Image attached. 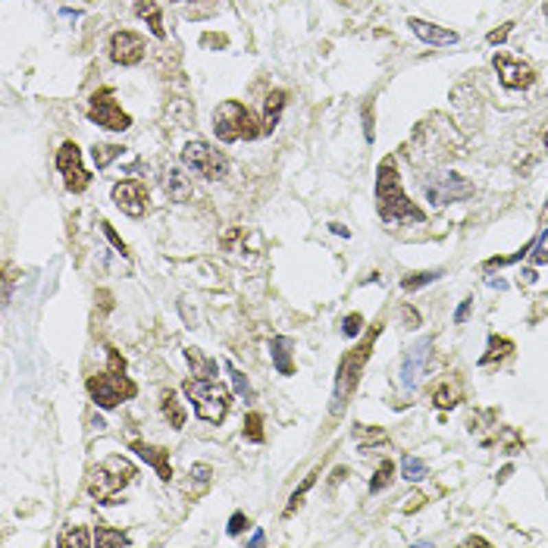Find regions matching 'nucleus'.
<instances>
[{"label": "nucleus", "mask_w": 548, "mask_h": 548, "mask_svg": "<svg viewBox=\"0 0 548 548\" xmlns=\"http://www.w3.org/2000/svg\"><path fill=\"white\" fill-rule=\"evenodd\" d=\"M185 357H188V367L198 379H214L216 376V363L198 348H185Z\"/></svg>", "instance_id": "obj_22"}, {"label": "nucleus", "mask_w": 548, "mask_h": 548, "mask_svg": "<svg viewBox=\"0 0 548 548\" xmlns=\"http://www.w3.org/2000/svg\"><path fill=\"white\" fill-rule=\"evenodd\" d=\"M88 116H91V122L110 128V132H126V128L132 126V116H128L126 110H122L119 104L113 100V91H110V88H100V91L91 94V107H88Z\"/></svg>", "instance_id": "obj_8"}, {"label": "nucleus", "mask_w": 548, "mask_h": 548, "mask_svg": "<svg viewBox=\"0 0 548 548\" xmlns=\"http://www.w3.org/2000/svg\"><path fill=\"white\" fill-rule=\"evenodd\" d=\"M492 66H495V72H499L501 85L511 88V91L529 88L536 82L533 66L523 63V60H517V57H511V54H495V57H492Z\"/></svg>", "instance_id": "obj_10"}, {"label": "nucleus", "mask_w": 548, "mask_h": 548, "mask_svg": "<svg viewBox=\"0 0 548 548\" xmlns=\"http://www.w3.org/2000/svg\"><path fill=\"white\" fill-rule=\"evenodd\" d=\"M391 473H395V464H391V461H383V464H379L376 477H373V483H370V492H383L385 486L391 483Z\"/></svg>", "instance_id": "obj_31"}, {"label": "nucleus", "mask_w": 548, "mask_h": 548, "mask_svg": "<svg viewBox=\"0 0 548 548\" xmlns=\"http://www.w3.org/2000/svg\"><path fill=\"white\" fill-rule=\"evenodd\" d=\"M317 477H320V473H317V470H313L310 477H307V479H304V483H301V486H298V489H295V492H292V499H288V505H285V517H292V514H295V511H298V507H301V505H304V495H307V492H310V486H313V483H317Z\"/></svg>", "instance_id": "obj_26"}, {"label": "nucleus", "mask_w": 548, "mask_h": 548, "mask_svg": "<svg viewBox=\"0 0 548 548\" xmlns=\"http://www.w3.org/2000/svg\"><path fill=\"white\" fill-rule=\"evenodd\" d=\"M545 148H548V135H545Z\"/></svg>", "instance_id": "obj_48"}, {"label": "nucleus", "mask_w": 548, "mask_h": 548, "mask_svg": "<svg viewBox=\"0 0 548 548\" xmlns=\"http://www.w3.org/2000/svg\"><path fill=\"white\" fill-rule=\"evenodd\" d=\"M401 470H404V479H411V483H420V479L426 477V464H423L420 457H413V455L401 457Z\"/></svg>", "instance_id": "obj_28"}, {"label": "nucleus", "mask_w": 548, "mask_h": 548, "mask_svg": "<svg viewBox=\"0 0 548 548\" xmlns=\"http://www.w3.org/2000/svg\"><path fill=\"white\" fill-rule=\"evenodd\" d=\"M94 545H98V548L128 545V536L126 533H116V529H110V527H98V529H94Z\"/></svg>", "instance_id": "obj_25"}, {"label": "nucleus", "mask_w": 548, "mask_h": 548, "mask_svg": "<svg viewBox=\"0 0 548 548\" xmlns=\"http://www.w3.org/2000/svg\"><path fill=\"white\" fill-rule=\"evenodd\" d=\"M270 351H273V363H276V370L282 376H292L295 373V363H292V339H285V335H276L270 342Z\"/></svg>", "instance_id": "obj_18"}, {"label": "nucleus", "mask_w": 548, "mask_h": 548, "mask_svg": "<svg viewBox=\"0 0 548 548\" xmlns=\"http://www.w3.org/2000/svg\"><path fill=\"white\" fill-rule=\"evenodd\" d=\"M88 391H91V398L98 407L113 411L122 401L135 398L138 389H135V383L126 376V370H107V373H98V376L88 379Z\"/></svg>", "instance_id": "obj_6"}, {"label": "nucleus", "mask_w": 548, "mask_h": 548, "mask_svg": "<svg viewBox=\"0 0 548 548\" xmlns=\"http://www.w3.org/2000/svg\"><path fill=\"white\" fill-rule=\"evenodd\" d=\"M542 244H548V229H545V232H542Z\"/></svg>", "instance_id": "obj_47"}, {"label": "nucleus", "mask_w": 548, "mask_h": 548, "mask_svg": "<svg viewBox=\"0 0 548 548\" xmlns=\"http://www.w3.org/2000/svg\"><path fill=\"white\" fill-rule=\"evenodd\" d=\"M144 57V38L135 35V32H113L110 38V60L119 66H135L141 63Z\"/></svg>", "instance_id": "obj_13"}, {"label": "nucleus", "mask_w": 548, "mask_h": 548, "mask_svg": "<svg viewBox=\"0 0 548 548\" xmlns=\"http://www.w3.org/2000/svg\"><path fill=\"white\" fill-rule=\"evenodd\" d=\"M533 251H536V254H533V260H536V264H548V254H545V248H542V244H539V248H536V244H533Z\"/></svg>", "instance_id": "obj_41"}, {"label": "nucleus", "mask_w": 548, "mask_h": 548, "mask_svg": "<svg viewBox=\"0 0 548 548\" xmlns=\"http://www.w3.org/2000/svg\"><path fill=\"white\" fill-rule=\"evenodd\" d=\"M135 477H138L135 464L126 461L122 455H110L91 470V477H88V495H91L98 505H116L119 492Z\"/></svg>", "instance_id": "obj_2"}, {"label": "nucleus", "mask_w": 548, "mask_h": 548, "mask_svg": "<svg viewBox=\"0 0 548 548\" xmlns=\"http://www.w3.org/2000/svg\"><path fill=\"white\" fill-rule=\"evenodd\" d=\"M376 207L385 222H423L426 220V214H423L420 207L413 204V201H407L391 157H385L376 170Z\"/></svg>", "instance_id": "obj_1"}, {"label": "nucleus", "mask_w": 548, "mask_h": 548, "mask_svg": "<svg viewBox=\"0 0 548 548\" xmlns=\"http://www.w3.org/2000/svg\"><path fill=\"white\" fill-rule=\"evenodd\" d=\"M57 170L63 172V182L72 194H82L88 185H91V176H88L85 166H82V150H78L72 141H66L63 148L57 150Z\"/></svg>", "instance_id": "obj_9"}, {"label": "nucleus", "mask_w": 548, "mask_h": 548, "mask_svg": "<svg viewBox=\"0 0 548 548\" xmlns=\"http://www.w3.org/2000/svg\"><path fill=\"white\" fill-rule=\"evenodd\" d=\"M91 157H94V166H98V170H107L116 157H122V148L119 144H94Z\"/></svg>", "instance_id": "obj_24"}, {"label": "nucleus", "mask_w": 548, "mask_h": 548, "mask_svg": "<svg viewBox=\"0 0 548 548\" xmlns=\"http://www.w3.org/2000/svg\"><path fill=\"white\" fill-rule=\"evenodd\" d=\"M520 282L533 285V282H536V270H523V273H520Z\"/></svg>", "instance_id": "obj_42"}, {"label": "nucleus", "mask_w": 548, "mask_h": 548, "mask_svg": "<svg viewBox=\"0 0 548 548\" xmlns=\"http://www.w3.org/2000/svg\"><path fill=\"white\" fill-rule=\"evenodd\" d=\"M376 335H379V329H373L367 339H363L357 348H351L348 354L342 357V363H339V373H335V395H332V411L339 413L342 411V404L351 398V391L357 389V379H361V373H363V367H367V357L373 354V342H376Z\"/></svg>", "instance_id": "obj_5"}, {"label": "nucleus", "mask_w": 548, "mask_h": 548, "mask_svg": "<svg viewBox=\"0 0 548 548\" xmlns=\"http://www.w3.org/2000/svg\"><path fill=\"white\" fill-rule=\"evenodd\" d=\"M473 192V185H470L467 179H461L457 172H448V176H433L426 182V198L433 201V204H455V201L467 198V194Z\"/></svg>", "instance_id": "obj_11"}, {"label": "nucleus", "mask_w": 548, "mask_h": 548, "mask_svg": "<svg viewBox=\"0 0 548 548\" xmlns=\"http://www.w3.org/2000/svg\"><path fill=\"white\" fill-rule=\"evenodd\" d=\"M545 16H548V3H545Z\"/></svg>", "instance_id": "obj_49"}, {"label": "nucleus", "mask_w": 548, "mask_h": 548, "mask_svg": "<svg viewBox=\"0 0 548 548\" xmlns=\"http://www.w3.org/2000/svg\"><path fill=\"white\" fill-rule=\"evenodd\" d=\"M100 229H104V235H107L110 242H113V248H116V251H119V254H122V257H128V248H126V242H122L119 235H116V229H113V226H110V222H107V220L100 222Z\"/></svg>", "instance_id": "obj_35"}, {"label": "nucleus", "mask_w": 548, "mask_h": 548, "mask_svg": "<svg viewBox=\"0 0 548 548\" xmlns=\"http://www.w3.org/2000/svg\"><path fill=\"white\" fill-rule=\"evenodd\" d=\"M113 204L119 207L126 216H141L148 210V188L138 179H126L119 185H113Z\"/></svg>", "instance_id": "obj_12"}, {"label": "nucleus", "mask_w": 548, "mask_h": 548, "mask_svg": "<svg viewBox=\"0 0 548 548\" xmlns=\"http://www.w3.org/2000/svg\"><path fill=\"white\" fill-rule=\"evenodd\" d=\"M470 304H473V301H461V307H457V313H455V323H457V326H461V323L464 320H467V313H470Z\"/></svg>", "instance_id": "obj_39"}, {"label": "nucleus", "mask_w": 548, "mask_h": 548, "mask_svg": "<svg viewBox=\"0 0 548 548\" xmlns=\"http://www.w3.org/2000/svg\"><path fill=\"white\" fill-rule=\"evenodd\" d=\"M244 527H248V517H244L242 511H238V514H232V520H229V536H238V533H244Z\"/></svg>", "instance_id": "obj_36"}, {"label": "nucleus", "mask_w": 548, "mask_h": 548, "mask_svg": "<svg viewBox=\"0 0 548 548\" xmlns=\"http://www.w3.org/2000/svg\"><path fill=\"white\" fill-rule=\"evenodd\" d=\"M182 160H185L188 170H194L201 179H207V182L222 179L229 170L222 150H216L214 144H207V141H188L185 150H182Z\"/></svg>", "instance_id": "obj_7"}, {"label": "nucleus", "mask_w": 548, "mask_h": 548, "mask_svg": "<svg viewBox=\"0 0 548 548\" xmlns=\"http://www.w3.org/2000/svg\"><path fill=\"white\" fill-rule=\"evenodd\" d=\"M188 401L194 404V413L207 423H222L229 417V407H232V391L226 389L216 379H188L185 385Z\"/></svg>", "instance_id": "obj_4"}, {"label": "nucleus", "mask_w": 548, "mask_h": 548, "mask_svg": "<svg viewBox=\"0 0 548 548\" xmlns=\"http://www.w3.org/2000/svg\"><path fill=\"white\" fill-rule=\"evenodd\" d=\"M60 548H91L94 545V536H88L85 527H66L57 539Z\"/></svg>", "instance_id": "obj_23"}, {"label": "nucleus", "mask_w": 548, "mask_h": 548, "mask_svg": "<svg viewBox=\"0 0 548 548\" xmlns=\"http://www.w3.org/2000/svg\"><path fill=\"white\" fill-rule=\"evenodd\" d=\"M467 545H489V542H486L483 536H470V539H467Z\"/></svg>", "instance_id": "obj_44"}, {"label": "nucleus", "mask_w": 548, "mask_h": 548, "mask_svg": "<svg viewBox=\"0 0 548 548\" xmlns=\"http://www.w3.org/2000/svg\"><path fill=\"white\" fill-rule=\"evenodd\" d=\"M214 135L222 144L254 141V138L264 135V122H257V116L238 100H222L214 110Z\"/></svg>", "instance_id": "obj_3"}, {"label": "nucleus", "mask_w": 548, "mask_h": 548, "mask_svg": "<svg viewBox=\"0 0 548 548\" xmlns=\"http://www.w3.org/2000/svg\"><path fill=\"white\" fill-rule=\"evenodd\" d=\"M401 317H404V326H407V329H417V326H420V313L413 310L411 304L401 307Z\"/></svg>", "instance_id": "obj_37"}, {"label": "nucleus", "mask_w": 548, "mask_h": 548, "mask_svg": "<svg viewBox=\"0 0 548 548\" xmlns=\"http://www.w3.org/2000/svg\"><path fill=\"white\" fill-rule=\"evenodd\" d=\"M329 229H332L335 235H348V229H345V226H339V222H332V226H329Z\"/></svg>", "instance_id": "obj_46"}, {"label": "nucleus", "mask_w": 548, "mask_h": 548, "mask_svg": "<svg viewBox=\"0 0 548 548\" xmlns=\"http://www.w3.org/2000/svg\"><path fill=\"white\" fill-rule=\"evenodd\" d=\"M244 439L264 442V417H260V413H248V417H244Z\"/></svg>", "instance_id": "obj_29"}, {"label": "nucleus", "mask_w": 548, "mask_h": 548, "mask_svg": "<svg viewBox=\"0 0 548 548\" xmlns=\"http://www.w3.org/2000/svg\"><path fill=\"white\" fill-rule=\"evenodd\" d=\"M429 351H433V339H423V342H417L411 351L404 354V361H401V385L404 389H413V385L420 383L423 370H426V363H429Z\"/></svg>", "instance_id": "obj_14"}, {"label": "nucleus", "mask_w": 548, "mask_h": 548, "mask_svg": "<svg viewBox=\"0 0 548 548\" xmlns=\"http://www.w3.org/2000/svg\"><path fill=\"white\" fill-rule=\"evenodd\" d=\"M285 107V91H270L264 104V135H270L273 128L279 126V116H282Z\"/></svg>", "instance_id": "obj_21"}, {"label": "nucleus", "mask_w": 548, "mask_h": 548, "mask_svg": "<svg viewBox=\"0 0 548 548\" xmlns=\"http://www.w3.org/2000/svg\"><path fill=\"white\" fill-rule=\"evenodd\" d=\"M511 29H514V22H505L501 29H495V32H489V44H501L507 35H511Z\"/></svg>", "instance_id": "obj_38"}, {"label": "nucleus", "mask_w": 548, "mask_h": 548, "mask_svg": "<svg viewBox=\"0 0 548 548\" xmlns=\"http://www.w3.org/2000/svg\"><path fill=\"white\" fill-rule=\"evenodd\" d=\"M411 32L420 41L426 44H457V32L445 29V25H435V22H426V19H407Z\"/></svg>", "instance_id": "obj_16"}, {"label": "nucleus", "mask_w": 548, "mask_h": 548, "mask_svg": "<svg viewBox=\"0 0 548 548\" xmlns=\"http://www.w3.org/2000/svg\"><path fill=\"white\" fill-rule=\"evenodd\" d=\"M489 285H492V288H507L505 279H489Z\"/></svg>", "instance_id": "obj_45"}, {"label": "nucleus", "mask_w": 548, "mask_h": 548, "mask_svg": "<svg viewBox=\"0 0 548 548\" xmlns=\"http://www.w3.org/2000/svg\"><path fill=\"white\" fill-rule=\"evenodd\" d=\"M361 326H363V317H361V313H351V317H345V320H342V332L348 335V339H354V335L361 332Z\"/></svg>", "instance_id": "obj_34"}, {"label": "nucleus", "mask_w": 548, "mask_h": 548, "mask_svg": "<svg viewBox=\"0 0 548 548\" xmlns=\"http://www.w3.org/2000/svg\"><path fill=\"white\" fill-rule=\"evenodd\" d=\"M163 188H166V194H170L172 201H188V198H192V179H188L185 172L179 170V166L166 170V176H163Z\"/></svg>", "instance_id": "obj_17"}, {"label": "nucleus", "mask_w": 548, "mask_h": 548, "mask_svg": "<svg viewBox=\"0 0 548 548\" xmlns=\"http://www.w3.org/2000/svg\"><path fill=\"white\" fill-rule=\"evenodd\" d=\"M226 370H229V376H232V385H235V391H238V395H242L244 401H251L254 398V389H251V383L248 379H244V373H238L232 367V363H226Z\"/></svg>", "instance_id": "obj_30"}, {"label": "nucleus", "mask_w": 548, "mask_h": 548, "mask_svg": "<svg viewBox=\"0 0 548 548\" xmlns=\"http://www.w3.org/2000/svg\"><path fill=\"white\" fill-rule=\"evenodd\" d=\"M135 16H141V19L148 22L150 32H154V38H166L163 16H160V3H157V0H138V3H135Z\"/></svg>", "instance_id": "obj_19"}, {"label": "nucleus", "mask_w": 548, "mask_h": 548, "mask_svg": "<svg viewBox=\"0 0 548 548\" xmlns=\"http://www.w3.org/2000/svg\"><path fill=\"white\" fill-rule=\"evenodd\" d=\"M132 451H135L141 461H148L163 483L172 479V464H170V451L166 448H157V445H148V442H132Z\"/></svg>", "instance_id": "obj_15"}, {"label": "nucleus", "mask_w": 548, "mask_h": 548, "mask_svg": "<svg viewBox=\"0 0 548 548\" xmlns=\"http://www.w3.org/2000/svg\"><path fill=\"white\" fill-rule=\"evenodd\" d=\"M160 407H163V417H166V423H170L172 429L185 426V411H182V404H179V395L172 389H166L163 395H160Z\"/></svg>", "instance_id": "obj_20"}, {"label": "nucleus", "mask_w": 548, "mask_h": 548, "mask_svg": "<svg viewBox=\"0 0 548 548\" xmlns=\"http://www.w3.org/2000/svg\"><path fill=\"white\" fill-rule=\"evenodd\" d=\"M266 542V536H264V529H257L254 536H251V545H264Z\"/></svg>", "instance_id": "obj_43"}, {"label": "nucleus", "mask_w": 548, "mask_h": 548, "mask_svg": "<svg viewBox=\"0 0 548 548\" xmlns=\"http://www.w3.org/2000/svg\"><path fill=\"white\" fill-rule=\"evenodd\" d=\"M433 401H435V407H442V411H445V407H455V404H457V391H455V389H448V385L442 383L439 389H435Z\"/></svg>", "instance_id": "obj_33"}, {"label": "nucleus", "mask_w": 548, "mask_h": 548, "mask_svg": "<svg viewBox=\"0 0 548 548\" xmlns=\"http://www.w3.org/2000/svg\"><path fill=\"white\" fill-rule=\"evenodd\" d=\"M442 273L439 270H426V273H413V276L401 279V285H404V292H413V288H420V285H429L433 279H439Z\"/></svg>", "instance_id": "obj_32"}, {"label": "nucleus", "mask_w": 548, "mask_h": 548, "mask_svg": "<svg viewBox=\"0 0 548 548\" xmlns=\"http://www.w3.org/2000/svg\"><path fill=\"white\" fill-rule=\"evenodd\" d=\"M363 135H367V141H373V119H370V107L363 110Z\"/></svg>", "instance_id": "obj_40"}, {"label": "nucleus", "mask_w": 548, "mask_h": 548, "mask_svg": "<svg viewBox=\"0 0 548 548\" xmlns=\"http://www.w3.org/2000/svg\"><path fill=\"white\" fill-rule=\"evenodd\" d=\"M514 351V342L511 339H499V335H492L489 339V351L479 357V363H492L495 357H507Z\"/></svg>", "instance_id": "obj_27"}]
</instances>
